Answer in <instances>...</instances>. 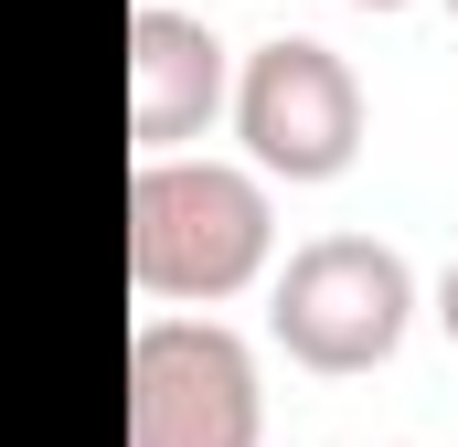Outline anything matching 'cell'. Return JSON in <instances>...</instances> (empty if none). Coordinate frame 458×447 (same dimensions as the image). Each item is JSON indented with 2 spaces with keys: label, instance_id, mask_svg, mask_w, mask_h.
I'll return each mask as SVG.
<instances>
[{
  "label": "cell",
  "instance_id": "6",
  "mask_svg": "<svg viewBox=\"0 0 458 447\" xmlns=\"http://www.w3.org/2000/svg\"><path fill=\"white\" fill-rule=\"evenodd\" d=\"M437 331L458 341V256H448V277H437Z\"/></svg>",
  "mask_w": 458,
  "mask_h": 447
},
{
  "label": "cell",
  "instance_id": "4",
  "mask_svg": "<svg viewBox=\"0 0 458 447\" xmlns=\"http://www.w3.org/2000/svg\"><path fill=\"white\" fill-rule=\"evenodd\" d=\"M234 139L267 181H342L362 160V75H352L331 43L310 32H277L234 64Z\"/></svg>",
  "mask_w": 458,
  "mask_h": 447
},
{
  "label": "cell",
  "instance_id": "5",
  "mask_svg": "<svg viewBox=\"0 0 458 447\" xmlns=\"http://www.w3.org/2000/svg\"><path fill=\"white\" fill-rule=\"evenodd\" d=\"M234 107V54L203 11L139 0L128 11V149H192L214 117Z\"/></svg>",
  "mask_w": 458,
  "mask_h": 447
},
{
  "label": "cell",
  "instance_id": "7",
  "mask_svg": "<svg viewBox=\"0 0 458 447\" xmlns=\"http://www.w3.org/2000/svg\"><path fill=\"white\" fill-rule=\"evenodd\" d=\"M352 11H405V0H352Z\"/></svg>",
  "mask_w": 458,
  "mask_h": 447
},
{
  "label": "cell",
  "instance_id": "2",
  "mask_svg": "<svg viewBox=\"0 0 458 447\" xmlns=\"http://www.w3.org/2000/svg\"><path fill=\"white\" fill-rule=\"evenodd\" d=\"M405 320H416V266L384 234H310L267 299V331L299 373H384L405 351Z\"/></svg>",
  "mask_w": 458,
  "mask_h": 447
},
{
  "label": "cell",
  "instance_id": "8",
  "mask_svg": "<svg viewBox=\"0 0 458 447\" xmlns=\"http://www.w3.org/2000/svg\"><path fill=\"white\" fill-rule=\"evenodd\" d=\"M448 11H458V0H448Z\"/></svg>",
  "mask_w": 458,
  "mask_h": 447
},
{
  "label": "cell",
  "instance_id": "3",
  "mask_svg": "<svg viewBox=\"0 0 458 447\" xmlns=\"http://www.w3.org/2000/svg\"><path fill=\"white\" fill-rule=\"evenodd\" d=\"M267 384L245 331L203 309H160L128 331V447H256Z\"/></svg>",
  "mask_w": 458,
  "mask_h": 447
},
{
  "label": "cell",
  "instance_id": "1",
  "mask_svg": "<svg viewBox=\"0 0 458 447\" xmlns=\"http://www.w3.org/2000/svg\"><path fill=\"white\" fill-rule=\"evenodd\" d=\"M277 256V203L267 171L203 160V149H149L128 171V288L171 299V309H214L234 288H256Z\"/></svg>",
  "mask_w": 458,
  "mask_h": 447
}]
</instances>
